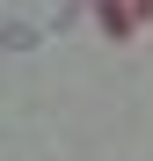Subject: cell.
Returning <instances> with one entry per match:
<instances>
[{"mask_svg":"<svg viewBox=\"0 0 153 161\" xmlns=\"http://www.w3.org/2000/svg\"><path fill=\"white\" fill-rule=\"evenodd\" d=\"M131 15H153V0H139V8H131Z\"/></svg>","mask_w":153,"mask_h":161,"instance_id":"cell-1","label":"cell"}]
</instances>
